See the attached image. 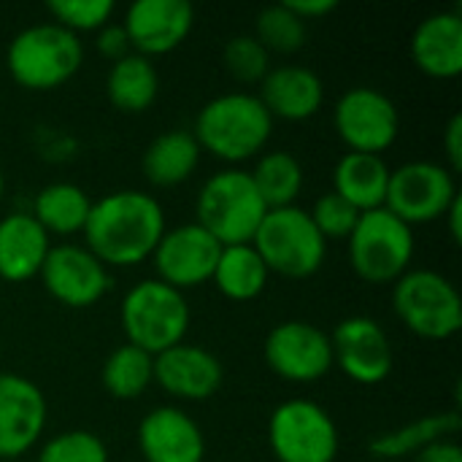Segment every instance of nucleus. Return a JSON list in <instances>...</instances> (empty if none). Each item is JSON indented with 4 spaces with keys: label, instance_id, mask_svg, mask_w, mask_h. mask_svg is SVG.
Wrapping results in <instances>:
<instances>
[{
    "label": "nucleus",
    "instance_id": "nucleus-1",
    "mask_svg": "<svg viewBox=\"0 0 462 462\" xmlns=\"http://www.w3.org/2000/svg\"><path fill=\"white\" fill-rule=\"evenodd\" d=\"M165 225V208L160 200L141 189H116L92 200L84 246L106 268H135L152 260Z\"/></svg>",
    "mask_w": 462,
    "mask_h": 462
},
{
    "label": "nucleus",
    "instance_id": "nucleus-2",
    "mask_svg": "<svg viewBox=\"0 0 462 462\" xmlns=\"http://www.w3.org/2000/svg\"><path fill=\"white\" fill-rule=\"evenodd\" d=\"M189 133L200 152L238 168L265 152L273 135V119L254 92H225L198 111Z\"/></svg>",
    "mask_w": 462,
    "mask_h": 462
},
{
    "label": "nucleus",
    "instance_id": "nucleus-3",
    "mask_svg": "<svg viewBox=\"0 0 462 462\" xmlns=\"http://www.w3.org/2000/svg\"><path fill=\"white\" fill-rule=\"evenodd\" d=\"M11 79L30 92H51L68 84L84 65V43L54 22L19 30L5 51Z\"/></svg>",
    "mask_w": 462,
    "mask_h": 462
},
{
    "label": "nucleus",
    "instance_id": "nucleus-4",
    "mask_svg": "<svg viewBox=\"0 0 462 462\" xmlns=\"http://www.w3.org/2000/svg\"><path fill=\"white\" fill-rule=\"evenodd\" d=\"M119 322L127 338L125 344L157 357L187 338L192 311L184 292L162 284L160 279H143L125 292L119 303Z\"/></svg>",
    "mask_w": 462,
    "mask_h": 462
},
{
    "label": "nucleus",
    "instance_id": "nucleus-5",
    "mask_svg": "<svg viewBox=\"0 0 462 462\" xmlns=\"http://www.w3.org/2000/svg\"><path fill=\"white\" fill-rule=\"evenodd\" d=\"M268 206L252 184L249 171L225 168L211 173L195 198V222L219 241V246L252 244Z\"/></svg>",
    "mask_w": 462,
    "mask_h": 462
},
{
    "label": "nucleus",
    "instance_id": "nucleus-6",
    "mask_svg": "<svg viewBox=\"0 0 462 462\" xmlns=\"http://www.w3.org/2000/svg\"><path fill=\"white\" fill-rule=\"evenodd\" d=\"M252 246L265 263L268 273L292 282H303L319 273L328 257V241L319 236L309 211L300 206L271 208L263 217Z\"/></svg>",
    "mask_w": 462,
    "mask_h": 462
},
{
    "label": "nucleus",
    "instance_id": "nucleus-7",
    "mask_svg": "<svg viewBox=\"0 0 462 462\" xmlns=\"http://www.w3.org/2000/svg\"><path fill=\"white\" fill-rule=\"evenodd\" d=\"M346 252L357 279L376 287H393L406 271H411L417 252L414 227L401 222L387 208L365 211L346 238Z\"/></svg>",
    "mask_w": 462,
    "mask_h": 462
},
{
    "label": "nucleus",
    "instance_id": "nucleus-8",
    "mask_svg": "<svg viewBox=\"0 0 462 462\" xmlns=\"http://www.w3.org/2000/svg\"><path fill=\"white\" fill-rule=\"evenodd\" d=\"M393 311L425 341H449L462 330L460 292L433 268H411L393 284Z\"/></svg>",
    "mask_w": 462,
    "mask_h": 462
},
{
    "label": "nucleus",
    "instance_id": "nucleus-9",
    "mask_svg": "<svg viewBox=\"0 0 462 462\" xmlns=\"http://www.w3.org/2000/svg\"><path fill=\"white\" fill-rule=\"evenodd\" d=\"M268 447L279 462H336V420L311 398H290L268 417Z\"/></svg>",
    "mask_w": 462,
    "mask_h": 462
},
{
    "label": "nucleus",
    "instance_id": "nucleus-10",
    "mask_svg": "<svg viewBox=\"0 0 462 462\" xmlns=\"http://www.w3.org/2000/svg\"><path fill=\"white\" fill-rule=\"evenodd\" d=\"M457 195V176L444 162L411 160L390 168L384 208L409 227H417L444 219Z\"/></svg>",
    "mask_w": 462,
    "mask_h": 462
},
{
    "label": "nucleus",
    "instance_id": "nucleus-11",
    "mask_svg": "<svg viewBox=\"0 0 462 462\" xmlns=\"http://www.w3.org/2000/svg\"><path fill=\"white\" fill-rule=\"evenodd\" d=\"M333 127L349 152L379 154L387 152L401 133V114L390 95L376 87L346 89L333 108Z\"/></svg>",
    "mask_w": 462,
    "mask_h": 462
},
{
    "label": "nucleus",
    "instance_id": "nucleus-12",
    "mask_svg": "<svg viewBox=\"0 0 462 462\" xmlns=\"http://www.w3.org/2000/svg\"><path fill=\"white\" fill-rule=\"evenodd\" d=\"M43 290L65 309H92L111 290V268H106L84 244H51L41 273Z\"/></svg>",
    "mask_w": 462,
    "mask_h": 462
},
{
    "label": "nucleus",
    "instance_id": "nucleus-13",
    "mask_svg": "<svg viewBox=\"0 0 462 462\" xmlns=\"http://www.w3.org/2000/svg\"><path fill=\"white\" fill-rule=\"evenodd\" d=\"M263 357L279 379L292 384H314L333 371L330 333L303 319L279 322L265 336Z\"/></svg>",
    "mask_w": 462,
    "mask_h": 462
},
{
    "label": "nucleus",
    "instance_id": "nucleus-14",
    "mask_svg": "<svg viewBox=\"0 0 462 462\" xmlns=\"http://www.w3.org/2000/svg\"><path fill=\"white\" fill-rule=\"evenodd\" d=\"M333 365L355 384H382L395 368V349L387 330L374 317H346L330 333Z\"/></svg>",
    "mask_w": 462,
    "mask_h": 462
},
{
    "label": "nucleus",
    "instance_id": "nucleus-15",
    "mask_svg": "<svg viewBox=\"0 0 462 462\" xmlns=\"http://www.w3.org/2000/svg\"><path fill=\"white\" fill-rule=\"evenodd\" d=\"M219 252L222 246L214 236H208L198 222H187L162 233L152 263L162 284L184 292L211 282Z\"/></svg>",
    "mask_w": 462,
    "mask_h": 462
},
{
    "label": "nucleus",
    "instance_id": "nucleus-16",
    "mask_svg": "<svg viewBox=\"0 0 462 462\" xmlns=\"http://www.w3.org/2000/svg\"><path fill=\"white\" fill-rule=\"evenodd\" d=\"M49 403L22 374L0 371V460H22L43 439Z\"/></svg>",
    "mask_w": 462,
    "mask_h": 462
},
{
    "label": "nucleus",
    "instance_id": "nucleus-17",
    "mask_svg": "<svg viewBox=\"0 0 462 462\" xmlns=\"http://www.w3.org/2000/svg\"><path fill=\"white\" fill-rule=\"evenodd\" d=\"M195 24L189 0H135L122 19L130 49L141 57H162L176 51Z\"/></svg>",
    "mask_w": 462,
    "mask_h": 462
},
{
    "label": "nucleus",
    "instance_id": "nucleus-18",
    "mask_svg": "<svg viewBox=\"0 0 462 462\" xmlns=\"http://www.w3.org/2000/svg\"><path fill=\"white\" fill-rule=\"evenodd\" d=\"M225 365L222 360L198 346V344H176L154 357V384L176 401L200 403L214 398L222 390Z\"/></svg>",
    "mask_w": 462,
    "mask_h": 462
},
{
    "label": "nucleus",
    "instance_id": "nucleus-19",
    "mask_svg": "<svg viewBox=\"0 0 462 462\" xmlns=\"http://www.w3.org/2000/svg\"><path fill=\"white\" fill-rule=\"evenodd\" d=\"M138 452L143 462H203V428L179 406H157L138 422Z\"/></svg>",
    "mask_w": 462,
    "mask_h": 462
},
{
    "label": "nucleus",
    "instance_id": "nucleus-20",
    "mask_svg": "<svg viewBox=\"0 0 462 462\" xmlns=\"http://www.w3.org/2000/svg\"><path fill=\"white\" fill-rule=\"evenodd\" d=\"M254 92L271 119L306 122L325 106V84L306 65H271Z\"/></svg>",
    "mask_w": 462,
    "mask_h": 462
},
{
    "label": "nucleus",
    "instance_id": "nucleus-21",
    "mask_svg": "<svg viewBox=\"0 0 462 462\" xmlns=\"http://www.w3.org/2000/svg\"><path fill=\"white\" fill-rule=\"evenodd\" d=\"M411 62L420 73L439 81H452L462 73L460 11H436L425 16L409 41Z\"/></svg>",
    "mask_w": 462,
    "mask_h": 462
},
{
    "label": "nucleus",
    "instance_id": "nucleus-22",
    "mask_svg": "<svg viewBox=\"0 0 462 462\" xmlns=\"http://www.w3.org/2000/svg\"><path fill=\"white\" fill-rule=\"evenodd\" d=\"M51 249V236L30 211H11L0 219V279L11 284L30 282Z\"/></svg>",
    "mask_w": 462,
    "mask_h": 462
},
{
    "label": "nucleus",
    "instance_id": "nucleus-23",
    "mask_svg": "<svg viewBox=\"0 0 462 462\" xmlns=\"http://www.w3.org/2000/svg\"><path fill=\"white\" fill-rule=\"evenodd\" d=\"M390 184V165L379 154L346 152L333 168V192L341 195L360 214L384 208Z\"/></svg>",
    "mask_w": 462,
    "mask_h": 462
},
{
    "label": "nucleus",
    "instance_id": "nucleus-24",
    "mask_svg": "<svg viewBox=\"0 0 462 462\" xmlns=\"http://www.w3.org/2000/svg\"><path fill=\"white\" fill-rule=\"evenodd\" d=\"M200 157L203 152L189 130H168L152 138L143 152L141 168L152 187L171 189L192 179L200 165Z\"/></svg>",
    "mask_w": 462,
    "mask_h": 462
},
{
    "label": "nucleus",
    "instance_id": "nucleus-25",
    "mask_svg": "<svg viewBox=\"0 0 462 462\" xmlns=\"http://www.w3.org/2000/svg\"><path fill=\"white\" fill-rule=\"evenodd\" d=\"M106 97L119 114H143L160 97V70L154 60L135 51L111 62L106 76Z\"/></svg>",
    "mask_w": 462,
    "mask_h": 462
},
{
    "label": "nucleus",
    "instance_id": "nucleus-26",
    "mask_svg": "<svg viewBox=\"0 0 462 462\" xmlns=\"http://www.w3.org/2000/svg\"><path fill=\"white\" fill-rule=\"evenodd\" d=\"M462 428V417L457 411H436L425 414L420 420H411L401 428H393L387 433H379L371 444L368 452L379 460H403L414 457L425 447L441 441V439H455V433Z\"/></svg>",
    "mask_w": 462,
    "mask_h": 462
},
{
    "label": "nucleus",
    "instance_id": "nucleus-27",
    "mask_svg": "<svg viewBox=\"0 0 462 462\" xmlns=\"http://www.w3.org/2000/svg\"><path fill=\"white\" fill-rule=\"evenodd\" d=\"M92 208V198L70 181H51L32 198L30 214L49 236H76L84 233L87 217Z\"/></svg>",
    "mask_w": 462,
    "mask_h": 462
},
{
    "label": "nucleus",
    "instance_id": "nucleus-28",
    "mask_svg": "<svg viewBox=\"0 0 462 462\" xmlns=\"http://www.w3.org/2000/svg\"><path fill=\"white\" fill-rule=\"evenodd\" d=\"M268 279L271 273L252 244L222 246L211 273V284L217 287V292L236 303L260 298L268 287Z\"/></svg>",
    "mask_w": 462,
    "mask_h": 462
},
{
    "label": "nucleus",
    "instance_id": "nucleus-29",
    "mask_svg": "<svg viewBox=\"0 0 462 462\" xmlns=\"http://www.w3.org/2000/svg\"><path fill=\"white\" fill-rule=\"evenodd\" d=\"M254 189L260 192L263 203L271 208L298 206L303 192V165L290 152H263L249 171Z\"/></svg>",
    "mask_w": 462,
    "mask_h": 462
},
{
    "label": "nucleus",
    "instance_id": "nucleus-30",
    "mask_svg": "<svg viewBox=\"0 0 462 462\" xmlns=\"http://www.w3.org/2000/svg\"><path fill=\"white\" fill-rule=\"evenodd\" d=\"M100 382L111 398L135 401L154 384V357L133 344H122L106 357Z\"/></svg>",
    "mask_w": 462,
    "mask_h": 462
},
{
    "label": "nucleus",
    "instance_id": "nucleus-31",
    "mask_svg": "<svg viewBox=\"0 0 462 462\" xmlns=\"http://www.w3.org/2000/svg\"><path fill=\"white\" fill-rule=\"evenodd\" d=\"M254 38L265 46L268 54H295L306 46L309 24L298 19L284 3H279L257 14Z\"/></svg>",
    "mask_w": 462,
    "mask_h": 462
},
{
    "label": "nucleus",
    "instance_id": "nucleus-32",
    "mask_svg": "<svg viewBox=\"0 0 462 462\" xmlns=\"http://www.w3.org/2000/svg\"><path fill=\"white\" fill-rule=\"evenodd\" d=\"M35 462H108V447L92 430H62L41 444Z\"/></svg>",
    "mask_w": 462,
    "mask_h": 462
},
{
    "label": "nucleus",
    "instance_id": "nucleus-33",
    "mask_svg": "<svg viewBox=\"0 0 462 462\" xmlns=\"http://www.w3.org/2000/svg\"><path fill=\"white\" fill-rule=\"evenodd\" d=\"M222 62L227 73L241 84H260L271 70V54L254 35H233L225 43Z\"/></svg>",
    "mask_w": 462,
    "mask_h": 462
},
{
    "label": "nucleus",
    "instance_id": "nucleus-34",
    "mask_svg": "<svg viewBox=\"0 0 462 462\" xmlns=\"http://www.w3.org/2000/svg\"><path fill=\"white\" fill-rule=\"evenodd\" d=\"M54 24L65 27L68 32H97L114 16L111 0H51L46 5Z\"/></svg>",
    "mask_w": 462,
    "mask_h": 462
},
{
    "label": "nucleus",
    "instance_id": "nucleus-35",
    "mask_svg": "<svg viewBox=\"0 0 462 462\" xmlns=\"http://www.w3.org/2000/svg\"><path fill=\"white\" fill-rule=\"evenodd\" d=\"M314 227L319 230V236L330 244V241H346L360 219V211L352 208L341 195H336L333 189L319 195L309 211Z\"/></svg>",
    "mask_w": 462,
    "mask_h": 462
},
{
    "label": "nucleus",
    "instance_id": "nucleus-36",
    "mask_svg": "<svg viewBox=\"0 0 462 462\" xmlns=\"http://www.w3.org/2000/svg\"><path fill=\"white\" fill-rule=\"evenodd\" d=\"M97 51L106 57V60H111V62H116V60H122L125 54H130L133 49H130V41H127V32H125V27H122V22L119 24H114V22H108L106 27H100L97 30Z\"/></svg>",
    "mask_w": 462,
    "mask_h": 462
},
{
    "label": "nucleus",
    "instance_id": "nucleus-37",
    "mask_svg": "<svg viewBox=\"0 0 462 462\" xmlns=\"http://www.w3.org/2000/svg\"><path fill=\"white\" fill-rule=\"evenodd\" d=\"M444 154H447V168L457 176L462 171V114H455L447 127H444V138H441Z\"/></svg>",
    "mask_w": 462,
    "mask_h": 462
},
{
    "label": "nucleus",
    "instance_id": "nucleus-38",
    "mask_svg": "<svg viewBox=\"0 0 462 462\" xmlns=\"http://www.w3.org/2000/svg\"><path fill=\"white\" fill-rule=\"evenodd\" d=\"M284 5L298 16L303 19L306 24L309 22H317V19H325L328 14H333L338 8L336 0H284Z\"/></svg>",
    "mask_w": 462,
    "mask_h": 462
},
{
    "label": "nucleus",
    "instance_id": "nucleus-39",
    "mask_svg": "<svg viewBox=\"0 0 462 462\" xmlns=\"http://www.w3.org/2000/svg\"><path fill=\"white\" fill-rule=\"evenodd\" d=\"M414 462H462V447L455 439H441L430 447H425L422 452H417Z\"/></svg>",
    "mask_w": 462,
    "mask_h": 462
},
{
    "label": "nucleus",
    "instance_id": "nucleus-40",
    "mask_svg": "<svg viewBox=\"0 0 462 462\" xmlns=\"http://www.w3.org/2000/svg\"><path fill=\"white\" fill-rule=\"evenodd\" d=\"M444 219H447V230H449L452 244H460L462 241V198L460 195H457V198H455V203L447 208Z\"/></svg>",
    "mask_w": 462,
    "mask_h": 462
},
{
    "label": "nucleus",
    "instance_id": "nucleus-41",
    "mask_svg": "<svg viewBox=\"0 0 462 462\" xmlns=\"http://www.w3.org/2000/svg\"><path fill=\"white\" fill-rule=\"evenodd\" d=\"M5 195V173H3V165H0V200Z\"/></svg>",
    "mask_w": 462,
    "mask_h": 462
},
{
    "label": "nucleus",
    "instance_id": "nucleus-42",
    "mask_svg": "<svg viewBox=\"0 0 462 462\" xmlns=\"http://www.w3.org/2000/svg\"><path fill=\"white\" fill-rule=\"evenodd\" d=\"M0 462H22V460H0Z\"/></svg>",
    "mask_w": 462,
    "mask_h": 462
}]
</instances>
